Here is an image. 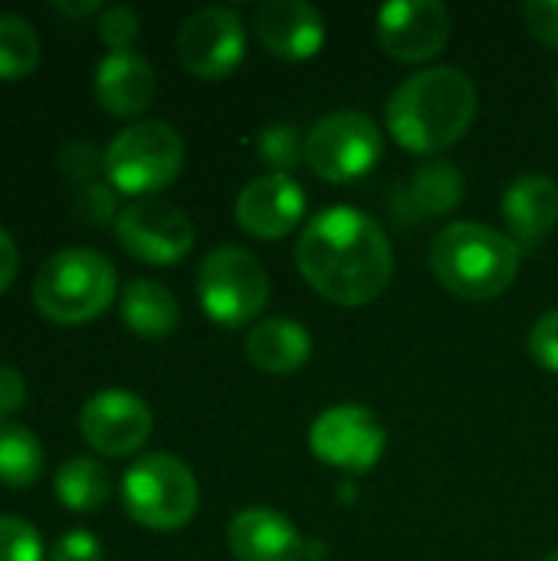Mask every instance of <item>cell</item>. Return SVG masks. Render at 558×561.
<instances>
[{"mask_svg": "<svg viewBox=\"0 0 558 561\" xmlns=\"http://www.w3.org/2000/svg\"><path fill=\"white\" fill-rule=\"evenodd\" d=\"M99 36L112 53L132 49V39L138 36V13L132 7H109L99 16Z\"/></svg>", "mask_w": 558, "mask_h": 561, "instance_id": "83f0119b", "label": "cell"}, {"mask_svg": "<svg viewBox=\"0 0 558 561\" xmlns=\"http://www.w3.org/2000/svg\"><path fill=\"white\" fill-rule=\"evenodd\" d=\"M306 214V191L289 174L253 178L237 197V224L257 240H283Z\"/></svg>", "mask_w": 558, "mask_h": 561, "instance_id": "5bb4252c", "label": "cell"}, {"mask_svg": "<svg viewBox=\"0 0 558 561\" xmlns=\"http://www.w3.org/2000/svg\"><path fill=\"white\" fill-rule=\"evenodd\" d=\"M382 158V131L362 112H332L306 135V164L332 184L365 178Z\"/></svg>", "mask_w": 558, "mask_h": 561, "instance_id": "ba28073f", "label": "cell"}, {"mask_svg": "<svg viewBox=\"0 0 558 561\" xmlns=\"http://www.w3.org/2000/svg\"><path fill=\"white\" fill-rule=\"evenodd\" d=\"M39 36L30 20L16 13H0V79L13 82L36 69Z\"/></svg>", "mask_w": 558, "mask_h": 561, "instance_id": "cb8c5ba5", "label": "cell"}, {"mask_svg": "<svg viewBox=\"0 0 558 561\" xmlns=\"http://www.w3.org/2000/svg\"><path fill=\"white\" fill-rule=\"evenodd\" d=\"M95 95L105 112L135 118L155 99V69L135 49L109 53L95 69Z\"/></svg>", "mask_w": 558, "mask_h": 561, "instance_id": "e0dca14e", "label": "cell"}, {"mask_svg": "<svg viewBox=\"0 0 558 561\" xmlns=\"http://www.w3.org/2000/svg\"><path fill=\"white\" fill-rule=\"evenodd\" d=\"M546 561H558V552H553V556H549V559Z\"/></svg>", "mask_w": 558, "mask_h": 561, "instance_id": "d590c367", "label": "cell"}, {"mask_svg": "<svg viewBox=\"0 0 558 561\" xmlns=\"http://www.w3.org/2000/svg\"><path fill=\"white\" fill-rule=\"evenodd\" d=\"M526 348L539 368L558 375V309H549L536 319V325L529 329Z\"/></svg>", "mask_w": 558, "mask_h": 561, "instance_id": "4316f807", "label": "cell"}, {"mask_svg": "<svg viewBox=\"0 0 558 561\" xmlns=\"http://www.w3.org/2000/svg\"><path fill=\"white\" fill-rule=\"evenodd\" d=\"M115 299V266L86 247H69L53 253L36 279L33 302L39 316L56 325H82L99 319Z\"/></svg>", "mask_w": 558, "mask_h": 561, "instance_id": "277c9868", "label": "cell"}, {"mask_svg": "<svg viewBox=\"0 0 558 561\" xmlns=\"http://www.w3.org/2000/svg\"><path fill=\"white\" fill-rule=\"evenodd\" d=\"M0 561H43V539L26 519L0 516Z\"/></svg>", "mask_w": 558, "mask_h": 561, "instance_id": "484cf974", "label": "cell"}, {"mask_svg": "<svg viewBox=\"0 0 558 561\" xmlns=\"http://www.w3.org/2000/svg\"><path fill=\"white\" fill-rule=\"evenodd\" d=\"M122 319L141 339H164L178 329L181 309L168 286L155 279H132L122 293Z\"/></svg>", "mask_w": 558, "mask_h": 561, "instance_id": "44dd1931", "label": "cell"}, {"mask_svg": "<svg viewBox=\"0 0 558 561\" xmlns=\"http://www.w3.org/2000/svg\"><path fill=\"white\" fill-rule=\"evenodd\" d=\"M451 39V10L441 0H391L378 10V43L401 62H424Z\"/></svg>", "mask_w": 558, "mask_h": 561, "instance_id": "4fadbf2b", "label": "cell"}, {"mask_svg": "<svg viewBox=\"0 0 558 561\" xmlns=\"http://www.w3.org/2000/svg\"><path fill=\"white\" fill-rule=\"evenodd\" d=\"M118 243L128 256L148 266H174L194 247L191 217L161 197H145L128 204L115 220Z\"/></svg>", "mask_w": 558, "mask_h": 561, "instance_id": "9c48e42d", "label": "cell"}, {"mask_svg": "<svg viewBox=\"0 0 558 561\" xmlns=\"http://www.w3.org/2000/svg\"><path fill=\"white\" fill-rule=\"evenodd\" d=\"M257 39L286 62L312 59L326 43V16L306 0H270L253 16Z\"/></svg>", "mask_w": 558, "mask_h": 561, "instance_id": "9a60e30c", "label": "cell"}, {"mask_svg": "<svg viewBox=\"0 0 558 561\" xmlns=\"http://www.w3.org/2000/svg\"><path fill=\"white\" fill-rule=\"evenodd\" d=\"M296 266L322 299L368 306L388 289L395 253L378 220L358 207L332 204L306 224L296 243Z\"/></svg>", "mask_w": 558, "mask_h": 561, "instance_id": "6da1fadb", "label": "cell"}, {"mask_svg": "<svg viewBox=\"0 0 558 561\" xmlns=\"http://www.w3.org/2000/svg\"><path fill=\"white\" fill-rule=\"evenodd\" d=\"M388 434L368 408L339 404L319 414L309 427V450L329 467L365 473L385 454Z\"/></svg>", "mask_w": 558, "mask_h": 561, "instance_id": "8fae6325", "label": "cell"}, {"mask_svg": "<svg viewBox=\"0 0 558 561\" xmlns=\"http://www.w3.org/2000/svg\"><path fill=\"white\" fill-rule=\"evenodd\" d=\"M503 217L516 243H536L558 224V184L546 174H520L503 194Z\"/></svg>", "mask_w": 558, "mask_h": 561, "instance_id": "d6986e66", "label": "cell"}, {"mask_svg": "<svg viewBox=\"0 0 558 561\" xmlns=\"http://www.w3.org/2000/svg\"><path fill=\"white\" fill-rule=\"evenodd\" d=\"M56 496L72 513H95L112 496V477L89 457L66 460L56 473Z\"/></svg>", "mask_w": 558, "mask_h": 561, "instance_id": "7402d4cb", "label": "cell"}, {"mask_svg": "<svg viewBox=\"0 0 558 561\" xmlns=\"http://www.w3.org/2000/svg\"><path fill=\"white\" fill-rule=\"evenodd\" d=\"M56 10L79 16V13H92V10H99V0H89V3H56Z\"/></svg>", "mask_w": 558, "mask_h": 561, "instance_id": "e575fe53", "label": "cell"}, {"mask_svg": "<svg viewBox=\"0 0 558 561\" xmlns=\"http://www.w3.org/2000/svg\"><path fill=\"white\" fill-rule=\"evenodd\" d=\"M556 102H558V82H556Z\"/></svg>", "mask_w": 558, "mask_h": 561, "instance_id": "8d00e7d4", "label": "cell"}, {"mask_svg": "<svg viewBox=\"0 0 558 561\" xmlns=\"http://www.w3.org/2000/svg\"><path fill=\"white\" fill-rule=\"evenodd\" d=\"M474 115L477 85L454 66H431L408 76L385 105L391 138L414 154H437L457 145Z\"/></svg>", "mask_w": 558, "mask_h": 561, "instance_id": "7a4b0ae2", "label": "cell"}, {"mask_svg": "<svg viewBox=\"0 0 558 561\" xmlns=\"http://www.w3.org/2000/svg\"><path fill=\"white\" fill-rule=\"evenodd\" d=\"M102 164L115 191L145 201L181 174L184 141L168 122H135L112 138Z\"/></svg>", "mask_w": 558, "mask_h": 561, "instance_id": "8992f818", "label": "cell"}, {"mask_svg": "<svg viewBox=\"0 0 558 561\" xmlns=\"http://www.w3.org/2000/svg\"><path fill=\"white\" fill-rule=\"evenodd\" d=\"M312 355L309 332L293 319H263L247 335V358L266 375H293Z\"/></svg>", "mask_w": 558, "mask_h": 561, "instance_id": "ffe728a7", "label": "cell"}, {"mask_svg": "<svg viewBox=\"0 0 558 561\" xmlns=\"http://www.w3.org/2000/svg\"><path fill=\"white\" fill-rule=\"evenodd\" d=\"M197 480L187 463L171 454H148L122 477L125 513L155 533H174L197 513Z\"/></svg>", "mask_w": 558, "mask_h": 561, "instance_id": "5b68a950", "label": "cell"}, {"mask_svg": "<svg viewBox=\"0 0 558 561\" xmlns=\"http://www.w3.org/2000/svg\"><path fill=\"white\" fill-rule=\"evenodd\" d=\"M257 154L273 168V174H289L306 161V138L289 122L263 125L257 135Z\"/></svg>", "mask_w": 558, "mask_h": 561, "instance_id": "d4e9b609", "label": "cell"}, {"mask_svg": "<svg viewBox=\"0 0 558 561\" xmlns=\"http://www.w3.org/2000/svg\"><path fill=\"white\" fill-rule=\"evenodd\" d=\"M79 431L92 450L105 457H128L151 437V411L138 394L105 388L82 404Z\"/></svg>", "mask_w": 558, "mask_h": 561, "instance_id": "7c38bea8", "label": "cell"}, {"mask_svg": "<svg viewBox=\"0 0 558 561\" xmlns=\"http://www.w3.org/2000/svg\"><path fill=\"white\" fill-rule=\"evenodd\" d=\"M247 53V26L230 7H201L178 30V56L197 79L230 76Z\"/></svg>", "mask_w": 558, "mask_h": 561, "instance_id": "30bf717a", "label": "cell"}, {"mask_svg": "<svg viewBox=\"0 0 558 561\" xmlns=\"http://www.w3.org/2000/svg\"><path fill=\"white\" fill-rule=\"evenodd\" d=\"M227 546L237 561H299L306 542L299 529L273 510H243L227 526Z\"/></svg>", "mask_w": 558, "mask_h": 561, "instance_id": "2e32d148", "label": "cell"}, {"mask_svg": "<svg viewBox=\"0 0 558 561\" xmlns=\"http://www.w3.org/2000/svg\"><path fill=\"white\" fill-rule=\"evenodd\" d=\"M197 299L217 325L240 329L266 309L270 276L250 250L217 247L197 270Z\"/></svg>", "mask_w": 558, "mask_h": 561, "instance_id": "52a82bcc", "label": "cell"}, {"mask_svg": "<svg viewBox=\"0 0 558 561\" xmlns=\"http://www.w3.org/2000/svg\"><path fill=\"white\" fill-rule=\"evenodd\" d=\"M464 201V174L451 161H424L398 191L395 214L405 220H434Z\"/></svg>", "mask_w": 558, "mask_h": 561, "instance_id": "ac0fdd59", "label": "cell"}, {"mask_svg": "<svg viewBox=\"0 0 558 561\" xmlns=\"http://www.w3.org/2000/svg\"><path fill=\"white\" fill-rule=\"evenodd\" d=\"M26 401V381L16 368L0 365V417H10Z\"/></svg>", "mask_w": 558, "mask_h": 561, "instance_id": "1f68e13d", "label": "cell"}, {"mask_svg": "<svg viewBox=\"0 0 558 561\" xmlns=\"http://www.w3.org/2000/svg\"><path fill=\"white\" fill-rule=\"evenodd\" d=\"M49 561H102V546L92 533H66L53 552H49Z\"/></svg>", "mask_w": 558, "mask_h": 561, "instance_id": "f546056e", "label": "cell"}, {"mask_svg": "<svg viewBox=\"0 0 558 561\" xmlns=\"http://www.w3.org/2000/svg\"><path fill=\"white\" fill-rule=\"evenodd\" d=\"M99 168V154L89 148V145H82V141H72L66 151H62V171L69 174V178H76V181H86L92 171Z\"/></svg>", "mask_w": 558, "mask_h": 561, "instance_id": "d6a6232c", "label": "cell"}, {"mask_svg": "<svg viewBox=\"0 0 558 561\" xmlns=\"http://www.w3.org/2000/svg\"><path fill=\"white\" fill-rule=\"evenodd\" d=\"M520 243L474 220L444 227L431 243V270L437 283L470 302L503 296L520 276Z\"/></svg>", "mask_w": 558, "mask_h": 561, "instance_id": "3957f363", "label": "cell"}, {"mask_svg": "<svg viewBox=\"0 0 558 561\" xmlns=\"http://www.w3.org/2000/svg\"><path fill=\"white\" fill-rule=\"evenodd\" d=\"M520 13H523L526 30L539 43L558 49V0H529V3H523Z\"/></svg>", "mask_w": 558, "mask_h": 561, "instance_id": "f1b7e54d", "label": "cell"}, {"mask_svg": "<svg viewBox=\"0 0 558 561\" xmlns=\"http://www.w3.org/2000/svg\"><path fill=\"white\" fill-rule=\"evenodd\" d=\"M43 473V447L33 431L16 421H0V483L30 486Z\"/></svg>", "mask_w": 558, "mask_h": 561, "instance_id": "603a6c76", "label": "cell"}, {"mask_svg": "<svg viewBox=\"0 0 558 561\" xmlns=\"http://www.w3.org/2000/svg\"><path fill=\"white\" fill-rule=\"evenodd\" d=\"M76 207H79L89 220H95V224H109V220H112V214H115V194H112L105 184L89 181V184L79 191Z\"/></svg>", "mask_w": 558, "mask_h": 561, "instance_id": "4dcf8cb0", "label": "cell"}, {"mask_svg": "<svg viewBox=\"0 0 558 561\" xmlns=\"http://www.w3.org/2000/svg\"><path fill=\"white\" fill-rule=\"evenodd\" d=\"M16 266H20V253H16V243L10 240V233L0 227V293L13 283L16 276Z\"/></svg>", "mask_w": 558, "mask_h": 561, "instance_id": "836d02e7", "label": "cell"}]
</instances>
